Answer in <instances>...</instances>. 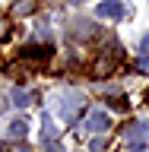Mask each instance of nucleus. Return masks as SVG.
Here are the masks:
<instances>
[{"instance_id":"obj_6","label":"nucleus","mask_w":149,"mask_h":152,"mask_svg":"<svg viewBox=\"0 0 149 152\" xmlns=\"http://www.w3.org/2000/svg\"><path fill=\"white\" fill-rule=\"evenodd\" d=\"M10 98H13V104H16V108H26V104L32 102V95H29L26 89H13V92H10Z\"/></svg>"},{"instance_id":"obj_7","label":"nucleus","mask_w":149,"mask_h":152,"mask_svg":"<svg viewBox=\"0 0 149 152\" xmlns=\"http://www.w3.org/2000/svg\"><path fill=\"white\" fill-rule=\"evenodd\" d=\"M29 13H35V0H19L13 7V16H29Z\"/></svg>"},{"instance_id":"obj_11","label":"nucleus","mask_w":149,"mask_h":152,"mask_svg":"<svg viewBox=\"0 0 149 152\" xmlns=\"http://www.w3.org/2000/svg\"><path fill=\"white\" fill-rule=\"evenodd\" d=\"M143 51H146V54H149V35L143 38Z\"/></svg>"},{"instance_id":"obj_4","label":"nucleus","mask_w":149,"mask_h":152,"mask_svg":"<svg viewBox=\"0 0 149 152\" xmlns=\"http://www.w3.org/2000/svg\"><path fill=\"white\" fill-rule=\"evenodd\" d=\"M7 133H10V136H13V140H22V136H26V133H29V121H26V117H16V121H10Z\"/></svg>"},{"instance_id":"obj_10","label":"nucleus","mask_w":149,"mask_h":152,"mask_svg":"<svg viewBox=\"0 0 149 152\" xmlns=\"http://www.w3.org/2000/svg\"><path fill=\"white\" fill-rule=\"evenodd\" d=\"M7 35H10V22H7V19H0V41H3Z\"/></svg>"},{"instance_id":"obj_9","label":"nucleus","mask_w":149,"mask_h":152,"mask_svg":"<svg viewBox=\"0 0 149 152\" xmlns=\"http://www.w3.org/2000/svg\"><path fill=\"white\" fill-rule=\"evenodd\" d=\"M127 136H130V140H146L149 136V124H133L130 130H127Z\"/></svg>"},{"instance_id":"obj_1","label":"nucleus","mask_w":149,"mask_h":152,"mask_svg":"<svg viewBox=\"0 0 149 152\" xmlns=\"http://www.w3.org/2000/svg\"><path fill=\"white\" fill-rule=\"evenodd\" d=\"M117 60H121V48H117V45H108V48H105V57H98V60H95L89 73H92L95 79H105V76L114 70V64H117Z\"/></svg>"},{"instance_id":"obj_5","label":"nucleus","mask_w":149,"mask_h":152,"mask_svg":"<svg viewBox=\"0 0 149 152\" xmlns=\"http://www.w3.org/2000/svg\"><path fill=\"white\" fill-rule=\"evenodd\" d=\"M48 51H51V48H22V60H29V64H41V60H45L48 57Z\"/></svg>"},{"instance_id":"obj_2","label":"nucleus","mask_w":149,"mask_h":152,"mask_svg":"<svg viewBox=\"0 0 149 152\" xmlns=\"http://www.w3.org/2000/svg\"><path fill=\"white\" fill-rule=\"evenodd\" d=\"M95 13H98L102 19H121L124 16V3H121V0H102Z\"/></svg>"},{"instance_id":"obj_8","label":"nucleus","mask_w":149,"mask_h":152,"mask_svg":"<svg viewBox=\"0 0 149 152\" xmlns=\"http://www.w3.org/2000/svg\"><path fill=\"white\" fill-rule=\"evenodd\" d=\"M41 136H45V140H54L57 136V127H54V121H51V117H41Z\"/></svg>"},{"instance_id":"obj_12","label":"nucleus","mask_w":149,"mask_h":152,"mask_svg":"<svg viewBox=\"0 0 149 152\" xmlns=\"http://www.w3.org/2000/svg\"><path fill=\"white\" fill-rule=\"evenodd\" d=\"M0 111H3V92H0Z\"/></svg>"},{"instance_id":"obj_3","label":"nucleus","mask_w":149,"mask_h":152,"mask_svg":"<svg viewBox=\"0 0 149 152\" xmlns=\"http://www.w3.org/2000/svg\"><path fill=\"white\" fill-rule=\"evenodd\" d=\"M108 127H111V121H108L105 111H92L89 117H86V130H89V133H105Z\"/></svg>"}]
</instances>
